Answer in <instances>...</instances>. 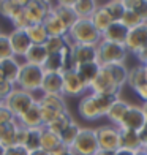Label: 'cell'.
<instances>
[{"label": "cell", "instance_id": "6da1fadb", "mask_svg": "<svg viewBox=\"0 0 147 155\" xmlns=\"http://www.w3.org/2000/svg\"><path fill=\"white\" fill-rule=\"evenodd\" d=\"M120 98L119 95L111 94H89L81 98L78 104V112L86 120H96L100 117H106L113 103Z\"/></svg>", "mask_w": 147, "mask_h": 155}, {"label": "cell", "instance_id": "7a4b0ae2", "mask_svg": "<svg viewBox=\"0 0 147 155\" xmlns=\"http://www.w3.org/2000/svg\"><path fill=\"white\" fill-rule=\"evenodd\" d=\"M70 43H79V45H93L96 46L101 41V32L93 25L90 19H78L70 27L68 30Z\"/></svg>", "mask_w": 147, "mask_h": 155}, {"label": "cell", "instance_id": "3957f363", "mask_svg": "<svg viewBox=\"0 0 147 155\" xmlns=\"http://www.w3.org/2000/svg\"><path fill=\"white\" fill-rule=\"evenodd\" d=\"M128 55L127 46L113 43V41L101 40L96 45V62L100 65H113V63H123Z\"/></svg>", "mask_w": 147, "mask_h": 155}, {"label": "cell", "instance_id": "277c9868", "mask_svg": "<svg viewBox=\"0 0 147 155\" xmlns=\"http://www.w3.org/2000/svg\"><path fill=\"white\" fill-rule=\"evenodd\" d=\"M44 78V68L38 65H32V63H21L19 76H18V87L27 90V92H37L41 89V82Z\"/></svg>", "mask_w": 147, "mask_h": 155}, {"label": "cell", "instance_id": "5b68a950", "mask_svg": "<svg viewBox=\"0 0 147 155\" xmlns=\"http://www.w3.org/2000/svg\"><path fill=\"white\" fill-rule=\"evenodd\" d=\"M38 104H40V109H41V117H43L44 127L49 125L52 120H55L59 116L68 112L64 95H47V94H43V97L38 100Z\"/></svg>", "mask_w": 147, "mask_h": 155}, {"label": "cell", "instance_id": "8992f818", "mask_svg": "<svg viewBox=\"0 0 147 155\" xmlns=\"http://www.w3.org/2000/svg\"><path fill=\"white\" fill-rule=\"evenodd\" d=\"M35 101H37V98L33 97L32 92H27V90L15 87L13 92L5 98V106L8 108L13 112V116L18 119L19 116H22L32 104H35Z\"/></svg>", "mask_w": 147, "mask_h": 155}, {"label": "cell", "instance_id": "52a82bcc", "mask_svg": "<svg viewBox=\"0 0 147 155\" xmlns=\"http://www.w3.org/2000/svg\"><path fill=\"white\" fill-rule=\"evenodd\" d=\"M70 149L74 155H95L100 150L95 128H81L78 138Z\"/></svg>", "mask_w": 147, "mask_h": 155}, {"label": "cell", "instance_id": "ba28073f", "mask_svg": "<svg viewBox=\"0 0 147 155\" xmlns=\"http://www.w3.org/2000/svg\"><path fill=\"white\" fill-rule=\"evenodd\" d=\"M89 89L92 90V94H111V95H119L122 90V87L117 84L111 70L106 65L100 68V73L96 74Z\"/></svg>", "mask_w": 147, "mask_h": 155}, {"label": "cell", "instance_id": "9c48e42d", "mask_svg": "<svg viewBox=\"0 0 147 155\" xmlns=\"http://www.w3.org/2000/svg\"><path fill=\"white\" fill-rule=\"evenodd\" d=\"M98 146L103 150L109 152H117L120 149V128L116 125H101L95 128Z\"/></svg>", "mask_w": 147, "mask_h": 155}, {"label": "cell", "instance_id": "30bf717a", "mask_svg": "<svg viewBox=\"0 0 147 155\" xmlns=\"http://www.w3.org/2000/svg\"><path fill=\"white\" fill-rule=\"evenodd\" d=\"M127 51L135 55L141 49L147 48V22H142L141 25L135 27V29L128 30V37L125 41Z\"/></svg>", "mask_w": 147, "mask_h": 155}, {"label": "cell", "instance_id": "8fae6325", "mask_svg": "<svg viewBox=\"0 0 147 155\" xmlns=\"http://www.w3.org/2000/svg\"><path fill=\"white\" fill-rule=\"evenodd\" d=\"M145 122H147V117H145V112H144L142 106L130 104V108H128L127 112H125V116H123L119 128H127V130H136V131H139L144 127Z\"/></svg>", "mask_w": 147, "mask_h": 155}, {"label": "cell", "instance_id": "7c38bea8", "mask_svg": "<svg viewBox=\"0 0 147 155\" xmlns=\"http://www.w3.org/2000/svg\"><path fill=\"white\" fill-rule=\"evenodd\" d=\"M70 49H71V60H73L74 68L79 65H84V63L96 62V46H93V45L71 43Z\"/></svg>", "mask_w": 147, "mask_h": 155}, {"label": "cell", "instance_id": "4fadbf2b", "mask_svg": "<svg viewBox=\"0 0 147 155\" xmlns=\"http://www.w3.org/2000/svg\"><path fill=\"white\" fill-rule=\"evenodd\" d=\"M62 74H64V95L79 97L86 92V90H89L86 82H84L79 78V74L76 73V70H67V71H64Z\"/></svg>", "mask_w": 147, "mask_h": 155}, {"label": "cell", "instance_id": "5bb4252c", "mask_svg": "<svg viewBox=\"0 0 147 155\" xmlns=\"http://www.w3.org/2000/svg\"><path fill=\"white\" fill-rule=\"evenodd\" d=\"M40 90L47 95H64V74L57 71H44Z\"/></svg>", "mask_w": 147, "mask_h": 155}, {"label": "cell", "instance_id": "9a60e30c", "mask_svg": "<svg viewBox=\"0 0 147 155\" xmlns=\"http://www.w3.org/2000/svg\"><path fill=\"white\" fill-rule=\"evenodd\" d=\"M51 10H52L51 2H38V0H32L25 6V13L32 24H43V21L51 13Z\"/></svg>", "mask_w": 147, "mask_h": 155}, {"label": "cell", "instance_id": "2e32d148", "mask_svg": "<svg viewBox=\"0 0 147 155\" xmlns=\"http://www.w3.org/2000/svg\"><path fill=\"white\" fill-rule=\"evenodd\" d=\"M16 120H18L19 125L25 127V128H41V127H44L38 100L35 101V104H32V106L27 109L22 116H19Z\"/></svg>", "mask_w": 147, "mask_h": 155}, {"label": "cell", "instance_id": "e0dca14e", "mask_svg": "<svg viewBox=\"0 0 147 155\" xmlns=\"http://www.w3.org/2000/svg\"><path fill=\"white\" fill-rule=\"evenodd\" d=\"M8 37H10V43H11V48H13L15 55H21V57H24L25 52L29 51L30 46L33 45L25 30L13 29V32L8 35Z\"/></svg>", "mask_w": 147, "mask_h": 155}, {"label": "cell", "instance_id": "ac0fdd59", "mask_svg": "<svg viewBox=\"0 0 147 155\" xmlns=\"http://www.w3.org/2000/svg\"><path fill=\"white\" fill-rule=\"evenodd\" d=\"M43 25H44V29H46L49 37H68V30L70 29L52 10L46 16V19L43 21Z\"/></svg>", "mask_w": 147, "mask_h": 155}, {"label": "cell", "instance_id": "d6986e66", "mask_svg": "<svg viewBox=\"0 0 147 155\" xmlns=\"http://www.w3.org/2000/svg\"><path fill=\"white\" fill-rule=\"evenodd\" d=\"M127 37H128V29L120 22V21L113 22L106 30L101 33V40L113 41V43H119V45H125Z\"/></svg>", "mask_w": 147, "mask_h": 155}, {"label": "cell", "instance_id": "ffe728a7", "mask_svg": "<svg viewBox=\"0 0 147 155\" xmlns=\"http://www.w3.org/2000/svg\"><path fill=\"white\" fill-rule=\"evenodd\" d=\"M142 143L139 138V133L136 130H127V128H120V149H127L138 152L139 149H142Z\"/></svg>", "mask_w": 147, "mask_h": 155}, {"label": "cell", "instance_id": "44dd1931", "mask_svg": "<svg viewBox=\"0 0 147 155\" xmlns=\"http://www.w3.org/2000/svg\"><path fill=\"white\" fill-rule=\"evenodd\" d=\"M19 70H21V63L15 59H5V60H0V73L5 78L8 82L15 84L18 82V76H19Z\"/></svg>", "mask_w": 147, "mask_h": 155}, {"label": "cell", "instance_id": "7402d4cb", "mask_svg": "<svg viewBox=\"0 0 147 155\" xmlns=\"http://www.w3.org/2000/svg\"><path fill=\"white\" fill-rule=\"evenodd\" d=\"M128 108H130V103H127L125 100H122V98H117V100L113 103V106L109 108L108 114H106L108 120L116 127H120V122H122V119L125 116V112L128 111Z\"/></svg>", "mask_w": 147, "mask_h": 155}, {"label": "cell", "instance_id": "603a6c76", "mask_svg": "<svg viewBox=\"0 0 147 155\" xmlns=\"http://www.w3.org/2000/svg\"><path fill=\"white\" fill-rule=\"evenodd\" d=\"M47 51L44 45H32L30 49L25 52L24 59L27 63H32V65H38V67H43L46 60H47Z\"/></svg>", "mask_w": 147, "mask_h": 155}, {"label": "cell", "instance_id": "cb8c5ba5", "mask_svg": "<svg viewBox=\"0 0 147 155\" xmlns=\"http://www.w3.org/2000/svg\"><path fill=\"white\" fill-rule=\"evenodd\" d=\"M100 68L101 65L98 62H90V63H84V65L76 67V73L79 74V78L86 82V86L90 87V84L93 82V79L96 78V74L100 73Z\"/></svg>", "mask_w": 147, "mask_h": 155}, {"label": "cell", "instance_id": "d4e9b609", "mask_svg": "<svg viewBox=\"0 0 147 155\" xmlns=\"http://www.w3.org/2000/svg\"><path fill=\"white\" fill-rule=\"evenodd\" d=\"M16 130H18V120L0 124V143L5 147L16 146Z\"/></svg>", "mask_w": 147, "mask_h": 155}, {"label": "cell", "instance_id": "484cf974", "mask_svg": "<svg viewBox=\"0 0 147 155\" xmlns=\"http://www.w3.org/2000/svg\"><path fill=\"white\" fill-rule=\"evenodd\" d=\"M98 6H100V5L96 3V0H78V2L74 3L73 10H74V13H76V16H78V18H81V19H90L92 15L96 11Z\"/></svg>", "mask_w": 147, "mask_h": 155}, {"label": "cell", "instance_id": "4316f807", "mask_svg": "<svg viewBox=\"0 0 147 155\" xmlns=\"http://www.w3.org/2000/svg\"><path fill=\"white\" fill-rule=\"evenodd\" d=\"M90 21H92L93 25L98 29V32H101V33H103L104 30H106L111 24L114 22V21L111 19V16L108 15V11L104 10V6H103V5H100V6L96 8V11L92 15Z\"/></svg>", "mask_w": 147, "mask_h": 155}, {"label": "cell", "instance_id": "83f0119b", "mask_svg": "<svg viewBox=\"0 0 147 155\" xmlns=\"http://www.w3.org/2000/svg\"><path fill=\"white\" fill-rule=\"evenodd\" d=\"M59 144H62L60 136L52 133L51 130H47L46 127H43V130H41V149L51 153Z\"/></svg>", "mask_w": 147, "mask_h": 155}, {"label": "cell", "instance_id": "f1b7e54d", "mask_svg": "<svg viewBox=\"0 0 147 155\" xmlns=\"http://www.w3.org/2000/svg\"><path fill=\"white\" fill-rule=\"evenodd\" d=\"M147 82V78H145V68L144 65H136L128 70V81L127 84L135 90L136 87L142 86V84Z\"/></svg>", "mask_w": 147, "mask_h": 155}, {"label": "cell", "instance_id": "f546056e", "mask_svg": "<svg viewBox=\"0 0 147 155\" xmlns=\"http://www.w3.org/2000/svg\"><path fill=\"white\" fill-rule=\"evenodd\" d=\"M25 32H27V35H29V38L33 45H44L47 37H49L43 24H32L25 29Z\"/></svg>", "mask_w": 147, "mask_h": 155}, {"label": "cell", "instance_id": "4dcf8cb0", "mask_svg": "<svg viewBox=\"0 0 147 155\" xmlns=\"http://www.w3.org/2000/svg\"><path fill=\"white\" fill-rule=\"evenodd\" d=\"M74 120H73V117H71V114L70 112H65V114H62V116H59L55 120H52L49 125H46V128L47 130H51L52 133H55V135H62V131H64L67 127H70Z\"/></svg>", "mask_w": 147, "mask_h": 155}, {"label": "cell", "instance_id": "1f68e13d", "mask_svg": "<svg viewBox=\"0 0 147 155\" xmlns=\"http://www.w3.org/2000/svg\"><path fill=\"white\" fill-rule=\"evenodd\" d=\"M41 130H43V127L41 128H29L27 130V138H25L24 147L29 152L41 149Z\"/></svg>", "mask_w": 147, "mask_h": 155}, {"label": "cell", "instance_id": "d6a6232c", "mask_svg": "<svg viewBox=\"0 0 147 155\" xmlns=\"http://www.w3.org/2000/svg\"><path fill=\"white\" fill-rule=\"evenodd\" d=\"M70 45L68 37H47L44 48L47 54H59L62 49H65Z\"/></svg>", "mask_w": 147, "mask_h": 155}, {"label": "cell", "instance_id": "836d02e7", "mask_svg": "<svg viewBox=\"0 0 147 155\" xmlns=\"http://www.w3.org/2000/svg\"><path fill=\"white\" fill-rule=\"evenodd\" d=\"M52 11H54L62 21H64L65 25L68 27V29L76 22V21L79 19L78 16H76L74 10H73V8H70V6H59V5H54V6H52Z\"/></svg>", "mask_w": 147, "mask_h": 155}, {"label": "cell", "instance_id": "e575fe53", "mask_svg": "<svg viewBox=\"0 0 147 155\" xmlns=\"http://www.w3.org/2000/svg\"><path fill=\"white\" fill-rule=\"evenodd\" d=\"M103 6H104V10L108 11V15L111 16V19H113L114 22L122 21L125 11H127V8H125L123 3H122V0H119V2H106Z\"/></svg>", "mask_w": 147, "mask_h": 155}, {"label": "cell", "instance_id": "d590c367", "mask_svg": "<svg viewBox=\"0 0 147 155\" xmlns=\"http://www.w3.org/2000/svg\"><path fill=\"white\" fill-rule=\"evenodd\" d=\"M24 6H21L16 0H0V16H3L6 19H11Z\"/></svg>", "mask_w": 147, "mask_h": 155}, {"label": "cell", "instance_id": "8d00e7d4", "mask_svg": "<svg viewBox=\"0 0 147 155\" xmlns=\"http://www.w3.org/2000/svg\"><path fill=\"white\" fill-rule=\"evenodd\" d=\"M79 131H81V127H79V124L73 122L71 125L67 127V128H65L64 131H62V135H60L62 143H64L65 146H68V147H71V146H73V143L76 141V138H78Z\"/></svg>", "mask_w": 147, "mask_h": 155}, {"label": "cell", "instance_id": "74e56055", "mask_svg": "<svg viewBox=\"0 0 147 155\" xmlns=\"http://www.w3.org/2000/svg\"><path fill=\"white\" fill-rule=\"evenodd\" d=\"M10 21L13 24V29H19V30H25L29 25H32L30 19H29V16H27V13H25V8L19 10Z\"/></svg>", "mask_w": 147, "mask_h": 155}, {"label": "cell", "instance_id": "f35d334b", "mask_svg": "<svg viewBox=\"0 0 147 155\" xmlns=\"http://www.w3.org/2000/svg\"><path fill=\"white\" fill-rule=\"evenodd\" d=\"M11 57H15V52H13V48L10 43V37L6 33L0 32V60L11 59Z\"/></svg>", "mask_w": 147, "mask_h": 155}, {"label": "cell", "instance_id": "ab89813d", "mask_svg": "<svg viewBox=\"0 0 147 155\" xmlns=\"http://www.w3.org/2000/svg\"><path fill=\"white\" fill-rule=\"evenodd\" d=\"M120 22L127 27L128 30H131V29H135V27H138V25H141L144 21L139 18V15L138 13H135V11H131V10H127L125 11V15H123V18H122V21Z\"/></svg>", "mask_w": 147, "mask_h": 155}, {"label": "cell", "instance_id": "60d3db41", "mask_svg": "<svg viewBox=\"0 0 147 155\" xmlns=\"http://www.w3.org/2000/svg\"><path fill=\"white\" fill-rule=\"evenodd\" d=\"M16 117L13 116V112L3 104L0 106V124H8V122H15Z\"/></svg>", "mask_w": 147, "mask_h": 155}, {"label": "cell", "instance_id": "b9f144b4", "mask_svg": "<svg viewBox=\"0 0 147 155\" xmlns=\"http://www.w3.org/2000/svg\"><path fill=\"white\" fill-rule=\"evenodd\" d=\"M27 130L25 127L19 125L18 124V130H16V146H22L24 147V143H25V138H27Z\"/></svg>", "mask_w": 147, "mask_h": 155}, {"label": "cell", "instance_id": "7bdbcfd3", "mask_svg": "<svg viewBox=\"0 0 147 155\" xmlns=\"http://www.w3.org/2000/svg\"><path fill=\"white\" fill-rule=\"evenodd\" d=\"M5 155H29V150L22 146H11V147H6Z\"/></svg>", "mask_w": 147, "mask_h": 155}, {"label": "cell", "instance_id": "ee69618b", "mask_svg": "<svg viewBox=\"0 0 147 155\" xmlns=\"http://www.w3.org/2000/svg\"><path fill=\"white\" fill-rule=\"evenodd\" d=\"M144 2H145V0H122V3H123L125 8L131 10V11H136Z\"/></svg>", "mask_w": 147, "mask_h": 155}, {"label": "cell", "instance_id": "f6af8a7d", "mask_svg": "<svg viewBox=\"0 0 147 155\" xmlns=\"http://www.w3.org/2000/svg\"><path fill=\"white\" fill-rule=\"evenodd\" d=\"M135 94L141 98L142 103H145V101H147V82L142 84V86H139V87H136V89H135Z\"/></svg>", "mask_w": 147, "mask_h": 155}, {"label": "cell", "instance_id": "bcb514c9", "mask_svg": "<svg viewBox=\"0 0 147 155\" xmlns=\"http://www.w3.org/2000/svg\"><path fill=\"white\" fill-rule=\"evenodd\" d=\"M135 57L138 59V62H139V65H147V48L145 49H141L139 52H136L135 54Z\"/></svg>", "mask_w": 147, "mask_h": 155}, {"label": "cell", "instance_id": "7dc6e473", "mask_svg": "<svg viewBox=\"0 0 147 155\" xmlns=\"http://www.w3.org/2000/svg\"><path fill=\"white\" fill-rule=\"evenodd\" d=\"M138 133H139V138H141V143H142V146L145 147V146H147V122L144 124V127H142V128L139 130Z\"/></svg>", "mask_w": 147, "mask_h": 155}, {"label": "cell", "instance_id": "c3c4849f", "mask_svg": "<svg viewBox=\"0 0 147 155\" xmlns=\"http://www.w3.org/2000/svg\"><path fill=\"white\" fill-rule=\"evenodd\" d=\"M76 2H78V0H55V5H59V6H70V8H73Z\"/></svg>", "mask_w": 147, "mask_h": 155}, {"label": "cell", "instance_id": "681fc988", "mask_svg": "<svg viewBox=\"0 0 147 155\" xmlns=\"http://www.w3.org/2000/svg\"><path fill=\"white\" fill-rule=\"evenodd\" d=\"M114 155H136V152L127 150V149H119L117 152H114Z\"/></svg>", "mask_w": 147, "mask_h": 155}, {"label": "cell", "instance_id": "f907efd6", "mask_svg": "<svg viewBox=\"0 0 147 155\" xmlns=\"http://www.w3.org/2000/svg\"><path fill=\"white\" fill-rule=\"evenodd\" d=\"M29 155H49L46 150L43 149H38V150H33V152H29Z\"/></svg>", "mask_w": 147, "mask_h": 155}, {"label": "cell", "instance_id": "816d5d0a", "mask_svg": "<svg viewBox=\"0 0 147 155\" xmlns=\"http://www.w3.org/2000/svg\"><path fill=\"white\" fill-rule=\"evenodd\" d=\"M95 155H114V152H109V150H103V149H100Z\"/></svg>", "mask_w": 147, "mask_h": 155}, {"label": "cell", "instance_id": "f5cc1de1", "mask_svg": "<svg viewBox=\"0 0 147 155\" xmlns=\"http://www.w3.org/2000/svg\"><path fill=\"white\" fill-rule=\"evenodd\" d=\"M16 2H18V3L21 5V6H24V8H25V6L29 5L30 2H32V0H16Z\"/></svg>", "mask_w": 147, "mask_h": 155}, {"label": "cell", "instance_id": "db71d44e", "mask_svg": "<svg viewBox=\"0 0 147 155\" xmlns=\"http://www.w3.org/2000/svg\"><path fill=\"white\" fill-rule=\"evenodd\" d=\"M5 150H6V147L0 143V155H5Z\"/></svg>", "mask_w": 147, "mask_h": 155}, {"label": "cell", "instance_id": "11a10c76", "mask_svg": "<svg viewBox=\"0 0 147 155\" xmlns=\"http://www.w3.org/2000/svg\"><path fill=\"white\" fill-rule=\"evenodd\" d=\"M136 155H147V152H145V149L142 147V149H139V150L136 152Z\"/></svg>", "mask_w": 147, "mask_h": 155}, {"label": "cell", "instance_id": "9f6ffc18", "mask_svg": "<svg viewBox=\"0 0 147 155\" xmlns=\"http://www.w3.org/2000/svg\"><path fill=\"white\" fill-rule=\"evenodd\" d=\"M142 109H144V112H145V117H147V101H145V103H142Z\"/></svg>", "mask_w": 147, "mask_h": 155}, {"label": "cell", "instance_id": "6f0895ef", "mask_svg": "<svg viewBox=\"0 0 147 155\" xmlns=\"http://www.w3.org/2000/svg\"><path fill=\"white\" fill-rule=\"evenodd\" d=\"M3 104H5V98L0 97V106H3Z\"/></svg>", "mask_w": 147, "mask_h": 155}, {"label": "cell", "instance_id": "680465c9", "mask_svg": "<svg viewBox=\"0 0 147 155\" xmlns=\"http://www.w3.org/2000/svg\"><path fill=\"white\" fill-rule=\"evenodd\" d=\"M3 81H6V79H5V78L2 76V73H0V82H3Z\"/></svg>", "mask_w": 147, "mask_h": 155}, {"label": "cell", "instance_id": "91938a15", "mask_svg": "<svg viewBox=\"0 0 147 155\" xmlns=\"http://www.w3.org/2000/svg\"><path fill=\"white\" fill-rule=\"evenodd\" d=\"M65 155H74V153H73V152H71V149H70V152H67V153H65Z\"/></svg>", "mask_w": 147, "mask_h": 155}, {"label": "cell", "instance_id": "94428289", "mask_svg": "<svg viewBox=\"0 0 147 155\" xmlns=\"http://www.w3.org/2000/svg\"><path fill=\"white\" fill-rule=\"evenodd\" d=\"M38 2H51V0H38Z\"/></svg>", "mask_w": 147, "mask_h": 155}, {"label": "cell", "instance_id": "6125c7cd", "mask_svg": "<svg viewBox=\"0 0 147 155\" xmlns=\"http://www.w3.org/2000/svg\"><path fill=\"white\" fill-rule=\"evenodd\" d=\"M144 68H145V78H147V65H145V67H144Z\"/></svg>", "mask_w": 147, "mask_h": 155}, {"label": "cell", "instance_id": "be15d7a7", "mask_svg": "<svg viewBox=\"0 0 147 155\" xmlns=\"http://www.w3.org/2000/svg\"><path fill=\"white\" fill-rule=\"evenodd\" d=\"M108 2H119V0H108Z\"/></svg>", "mask_w": 147, "mask_h": 155}, {"label": "cell", "instance_id": "e7e4bbea", "mask_svg": "<svg viewBox=\"0 0 147 155\" xmlns=\"http://www.w3.org/2000/svg\"><path fill=\"white\" fill-rule=\"evenodd\" d=\"M144 149H145V152H147V146H145V147H144Z\"/></svg>", "mask_w": 147, "mask_h": 155}]
</instances>
